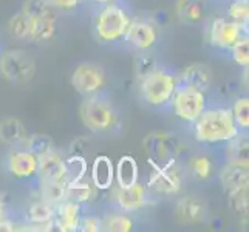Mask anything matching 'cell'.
<instances>
[{"label":"cell","instance_id":"29","mask_svg":"<svg viewBox=\"0 0 249 232\" xmlns=\"http://www.w3.org/2000/svg\"><path fill=\"white\" fill-rule=\"evenodd\" d=\"M160 65L157 62V59L153 57L147 51H138L133 59V74L136 81H141L142 77L150 74L153 70H157Z\"/></svg>","mask_w":249,"mask_h":232},{"label":"cell","instance_id":"44","mask_svg":"<svg viewBox=\"0 0 249 232\" xmlns=\"http://www.w3.org/2000/svg\"><path fill=\"white\" fill-rule=\"evenodd\" d=\"M0 51H2V47H0Z\"/></svg>","mask_w":249,"mask_h":232},{"label":"cell","instance_id":"32","mask_svg":"<svg viewBox=\"0 0 249 232\" xmlns=\"http://www.w3.org/2000/svg\"><path fill=\"white\" fill-rule=\"evenodd\" d=\"M189 170L196 179H209L213 174V162L209 157L195 155L187 162Z\"/></svg>","mask_w":249,"mask_h":232},{"label":"cell","instance_id":"2","mask_svg":"<svg viewBox=\"0 0 249 232\" xmlns=\"http://www.w3.org/2000/svg\"><path fill=\"white\" fill-rule=\"evenodd\" d=\"M133 20V16L125 3L113 0L96 8L93 17L94 36L102 44H115L124 40V36Z\"/></svg>","mask_w":249,"mask_h":232},{"label":"cell","instance_id":"17","mask_svg":"<svg viewBox=\"0 0 249 232\" xmlns=\"http://www.w3.org/2000/svg\"><path fill=\"white\" fill-rule=\"evenodd\" d=\"M81 208L78 203L70 200H64L56 204L54 212V226L61 232H74L79 231V218H81Z\"/></svg>","mask_w":249,"mask_h":232},{"label":"cell","instance_id":"7","mask_svg":"<svg viewBox=\"0 0 249 232\" xmlns=\"http://www.w3.org/2000/svg\"><path fill=\"white\" fill-rule=\"evenodd\" d=\"M153 170L147 181V189L158 195H177L183 187V175L177 160H169L162 164L153 162Z\"/></svg>","mask_w":249,"mask_h":232},{"label":"cell","instance_id":"34","mask_svg":"<svg viewBox=\"0 0 249 232\" xmlns=\"http://www.w3.org/2000/svg\"><path fill=\"white\" fill-rule=\"evenodd\" d=\"M231 111H232L234 121L237 124V127L242 132H246L249 127V99L248 96H242L238 98L234 106L231 107Z\"/></svg>","mask_w":249,"mask_h":232},{"label":"cell","instance_id":"37","mask_svg":"<svg viewBox=\"0 0 249 232\" xmlns=\"http://www.w3.org/2000/svg\"><path fill=\"white\" fill-rule=\"evenodd\" d=\"M20 11L27 16L28 19H33V17H40L48 13H53L54 10L51 8L48 0H25Z\"/></svg>","mask_w":249,"mask_h":232},{"label":"cell","instance_id":"24","mask_svg":"<svg viewBox=\"0 0 249 232\" xmlns=\"http://www.w3.org/2000/svg\"><path fill=\"white\" fill-rule=\"evenodd\" d=\"M27 136L25 125L16 118H5L0 121V143L5 145L17 147L20 141Z\"/></svg>","mask_w":249,"mask_h":232},{"label":"cell","instance_id":"28","mask_svg":"<svg viewBox=\"0 0 249 232\" xmlns=\"http://www.w3.org/2000/svg\"><path fill=\"white\" fill-rule=\"evenodd\" d=\"M17 147H22L25 150H28L34 155H40L50 149H53V140L50 138L48 135L44 133H33V135H27L25 138L20 141V144Z\"/></svg>","mask_w":249,"mask_h":232},{"label":"cell","instance_id":"4","mask_svg":"<svg viewBox=\"0 0 249 232\" xmlns=\"http://www.w3.org/2000/svg\"><path fill=\"white\" fill-rule=\"evenodd\" d=\"M82 124L93 133L108 132L116 123V111L104 91L84 98L79 107Z\"/></svg>","mask_w":249,"mask_h":232},{"label":"cell","instance_id":"35","mask_svg":"<svg viewBox=\"0 0 249 232\" xmlns=\"http://www.w3.org/2000/svg\"><path fill=\"white\" fill-rule=\"evenodd\" d=\"M228 17L238 25L248 27L249 20V2L248 0H231L228 6Z\"/></svg>","mask_w":249,"mask_h":232},{"label":"cell","instance_id":"33","mask_svg":"<svg viewBox=\"0 0 249 232\" xmlns=\"http://www.w3.org/2000/svg\"><path fill=\"white\" fill-rule=\"evenodd\" d=\"M248 186H240L237 189H232V191L228 192L229 196V204L232 211H235L240 215H248V206H249V195H248Z\"/></svg>","mask_w":249,"mask_h":232},{"label":"cell","instance_id":"1","mask_svg":"<svg viewBox=\"0 0 249 232\" xmlns=\"http://www.w3.org/2000/svg\"><path fill=\"white\" fill-rule=\"evenodd\" d=\"M238 132L232 111L226 107H206L192 123V135L196 143L206 145L226 144Z\"/></svg>","mask_w":249,"mask_h":232},{"label":"cell","instance_id":"30","mask_svg":"<svg viewBox=\"0 0 249 232\" xmlns=\"http://www.w3.org/2000/svg\"><path fill=\"white\" fill-rule=\"evenodd\" d=\"M228 157L232 161H243L248 162V135L246 132H238L232 140L228 141Z\"/></svg>","mask_w":249,"mask_h":232},{"label":"cell","instance_id":"27","mask_svg":"<svg viewBox=\"0 0 249 232\" xmlns=\"http://www.w3.org/2000/svg\"><path fill=\"white\" fill-rule=\"evenodd\" d=\"M133 220L127 215L125 212H111L106 214L101 218V229L102 231H111V232H128L133 229Z\"/></svg>","mask_w":249,"mask_h":232},{"label":"cell","instance_id":"15","mask_svg":"<svg viewBox=\"0 0 249 232\" xmlns=\"http://www.w3.org/2000/svg\"><path fill=\"white\" fill-rule=\"evenodd\" d=\"M67 177V162L56 149L37 155V179H62Z\"/></svg>","mask_w":249,"mask_h":232},{"label":"cell","instance_id":"12","mask_svg":"<svg viewBox=\"0 0 249 232\" xmlns=\"http://www.w3.org/2000/svg\"><path fill=\"white\" fill-rule=\"evenodd\" d=\"M160 31L155 23L145 19H135L128 27L124 42L135 51H149L158 44Z\"/></svg>","mask_w":249,"mask_h":232},{"label":"cell","instance_id":"20","mask_svg":"<svg viewBox=\"0 0 249 232\" xmlns=\"http://www.w3.org/2000/svg\"><path fill=\"white\" fill-rule=\"evenodd\" d=\"M90 181L98 191H108L115 181V166L111 158L106 155H99L93 160Z\"/></svg>","mask_w":249,"mask_h":232},{"label":"cell","instance_id":"25","mask_svg":"<svg viewBox=\"0 0 249 232\" xmlns=\"http://www.w3.org/2000/svg\"><path fill=\"white\" fill-rule=\"evenodd\" d=\"M98 195V189L93 186L90 179H79L76 183H68V192H67V198L73 203H78L81 206L91 203Z\"/></svg>","mask_w":249,"mask_h":232},{"label":"cell","instance_id":"14","mask_svg":"<svg viewBox=\"0 0 249 232\" xmlns=\"http://www.w3.org/2000/svg\"><path fill=\"white\" fill-rule=\"evenodd\" d=\"M56 206L37 198L28 206L27 211V228L25 231H51L54 226Z\"/></svg>","mask_w":249,"mask_h":232},{"label":"cell","instance_id":"22","mask_svg":"<svg viewBox=\"0 0 249 232\" xmlns=\"http://www.w3.org/2000/svg\"><path fill=\"white\" fill-rule=\"evenodd\" d=\"M140 169L138 162L130 155H124L118 160V164L115 167V179L116 186L119 187H130L138 183Z\"/></svg>","mask_w":249,"mask_h":232},{"label":"cell","instance_id":"38","mask_svg":"<svg viewBox=\"0 0 249 232\" xmlns=\"http://www.w3.org/2000/svg\"><path fill=\"white\" fill-rule=\"evenodd\" d=\"M8 28H10V33L16 39L27 40L28 28H30V19L22 11H19L11 17L10 22H8Z\"/></svg>","mask_w":249,"mask_h":232},{"label":"cell","instance_id":"26","mask_svg":"<svg viewBox=\"0 0 249 232\" xmlns=\"http://www.w3.org/2000/svg\"><path fill=\"white\" fill-rule=\"evenodd\" d=\"M177 14L186 23H200L206 17L203 0H178Z\"/></svg>","mask_w":249,"mask_h":232},{"label":"cell","instance_id":"23","mask_svg":"<svg viewBox=\"0 0 249 232\" xmlns=\"http://www.w3.org/2000/svg\"><path fill=\"white\" fill-rule=\"evenodd\" d=\"M68 179H39V198L50 204H59L67 198Z\"/></svg>","mask_w":249,"mask_h":232},{"label":"cell","instance_id":"13","mask_svg":"<svg viewBox=\"0 0 249 232\" xmlns=\"http://www.w3.org/2000/svg\"><path fill=\"white\" fill-rule=\"evenodd\" d=\"M5 169L16 179H31L37 177V155L22 147H11L6 155Z\"/></svg>","mask_w":249,"mask_h":232},{"label":"cell","instance_id":"10","mask_svg":"<svg viewBox=\"0 0 249 232\" xmlns=\"http://www.w3.org/2000/svg\"><path fill=\"white\" fill-rule=\"evenodd\" d=\"M144 149L153 162L162 164L169 160H177L181 150V143L172 133L152 132L144 138Z\"/></svg>","mask_w":249,"mask_h":232},{"label":"cell","instance_id":"16","mask_svg":"<svg viewBox=\"0 0 249 232\" xmlns=\"http://www.w3.org/2000/svg\"><path fill=\"white\" fill-rule=\"evenodd\" d=\"M220 184L223 186L226 192L237 189L240 186L249 184V170H248V162L243 161H232L229 160L223 169L220 170Z\"/></svg>","mask_w":249,"mask_h":232},{"label":"cell","instance_id":"36","mask_svg":"<svg viewBox=\"0 0 249 232\" xmlns=\"http://www.w3.org/2000/svg\"><path fill=\"white\" fill-rule=\"evenodd\" d=\"M228 51L231 54V59H232L238 67L248 68V65H249V39H248V36L237 40Z\"/></svg>","mask_w":249,"mask_h":232},{"label":"cell","instance_id":"40","mask_svg":"<svg viewBox=\"0 0 249 232\" xmlns=\"http://www.w3.org/2000/svg\"><path fill=\"white\" fill-rule=\"evenodd\" d=\"M51 8L54 11H62V13H73L82 5L84 0H48Z\"/></svg>","mask_w":249,"mask_h":232},{"label":"cell","instance_id":"9","mask_svg":"<svg viewBox=\"0 0 249 232\" xmlns=\"http://www.w3.org/2000/svg\"><path fill=\"white\" fill-rule=\"evenodd\" d=\"M71 85L82 98L104 91L106 73L99 64L82 62L71 73Z\"/></svg>","mask_w":249,"mask_h":232},{"label":"cell","instance_id":"3","mask_svg":"<svg viewBox=\"0 0 249 232\" xmlns=\"http://www.w3.org/2000/svg\"><path fill=\"white\" fill-rule=\"evenodd\" d=\"M178 87V74L166 67H158L140 81L141 98L147 106L160 110L169 108Z\"/></svg>","mask_w":249,"mask_h":232},{"label":"cell","instance_id":"31","mask_svg":"<svg viewBox=\"0 0 249 232\" xmlns=\"http://www.w3.org/2000/svg\"><path fill=\"white\" fill-rule=\"evenodd\" d=\"M67 162V179L68 183H76L79 179L87 177V160L82 155L73 153L70 158L65 160Z\"/></svg>","mask_w":249,"mask_h":232},{"label":"cell","instance_id":"41","mask_svg":"<svg viewBox=\"0 0 249 232\" xmlns=\"http://www.w3.org/2000/svg\"><path fill=\"white\" fill-rule=\"evenodd\" d=\"M0 231H5V232L17 231V223H14L13 220H10L8 217L0 218Z\"/></svg>","mask_w":249,"mask_h":232},{"label":"cell","instance_id":"42","mask_svg":"<svg viewBox=\"0 0 249 232\" xmlns=\"http://www.w3.org/2000/svg\"><path fill=\"white\" fill-rule=\"evenodd\" d=\"M8 217V204L3 198V194H0V218Z\"/></svg>","mask_w":249,"mask_h":232},{"label":"cell","instance_id":"5","mask_svg":"<svg viewBox=\"0 0 249 232\" xmlns=\"http://www.w3.org/2000/svg\"><path fill=\"white\" fill-rule=\"evenodd\" d=\"M206 107H208V96H206V93L183 84H178L169 106L172 113L179 121L187 124H192L203 113Z\"/></svg>","mask_w":249,"mask_h":232},{"label":"cell","instance_id":"18","mask_svg":"<svg viewBox=\"0 0 249 232\" xmlns=\"http://www.w3.org/2000/svg\"><path fill=\"white\" fill-rule=\"evenodd\" d=\"M56 31H57V19L54 11L40 17H33V19H30L27 40L36 42V44H44V42H48L56 36Z\"/></svg>","mask_w":249,"mask_h":232},{"label":"cell","instance_id":"43","mask_svg":"<svg viewBox=\"0 0 249 232\" xmlns=\"http://www.w3.org/2000/svg\"><path fill=\"white\" fill-rule=\"evenodd\" d=\"M89 2L94 6V8H99V6H104L110 2H113V0H89Z\"/></svg>","mask_w":249,"mask_h":232},{"label":"cell","instance_id":"8","mask_svg":"<svg viewBox=\"0 0 249 232\" xmlns=\"http://www.w3.org/2000/svg\"><path fill=\"white\" fill-rule=\"evenodd\" d=\"M245 36H248V27L228 20L226 17H213L208 25V42L213 48L229 50Z\"/></svg>","mask_w":249,"mask_h":232},{"label":"cell","instance_id":"11","mask_svg":"<svg viewBox=\"0 0 249 232\" xmlns=\"http://www.w3.org/2000/svg\"><path fill=\"white\" fill-rule=\"evenodd\" d=\"M149 194H150L149 189H145V186L138 181L130 187L116 186L113 189V196H111V198H113V204L118 211L130 214V212L147 208L149 204L153 203Z\"/></svg>","mask_w":249,"mask_h":232},{"label":"cell","instance_id":"21","mask_svg":"<svg viewBox=\"0 0 249 232\" xmlns=\"http://www.w3.org/2000/svg\"><path fill=\"white\" fill-rule=\"evenodd\" d=\"M177 215L183 223H200L206 215V206L200 198L195 196H184L177 203Z\"/></svg>","mask_w":249,"mask_h":232},{"label":"cell","instance_id":"6","mask_svg":"<svg viewBox=\"0 0 249 232\" xmlns=\"http://www.w3.org/2000/svg\"><path fill=\"white\" fill-rule=\"evenodd\" d=\"M36 74L34 59L20 48L0 51V76L13 84H27Z\"/></svg>","mask_w":249,"mask_h":232},{"label":"cell","instance_id":"19","mask_svg":"<svg viewBox=\"0 0 249 232\" xmlns=\"http://www.w3.org/2000/svg\"><path fill=\"white\" fill-rule=\"evenodd\" d=\"M178 84L208 93L212 87V71L204 64H191L178 74Z\"/></svg>","mask_w":249,"mask_h":232},{"label":"cell","instance_id":"39","mask_svg":"<svg viewBox=\"0 0 249 232\" xmlns=\"http://www.w3.org/2000/svg\"><path fill=\"white\" fill-rule=\"evenodd\" d=\"M79 231L84 232H98L101 229V218L98 215H93V214H87V215H82L79 218Z\"/></svg>","mask_w":249,"mask_h":232}]
</instances>
